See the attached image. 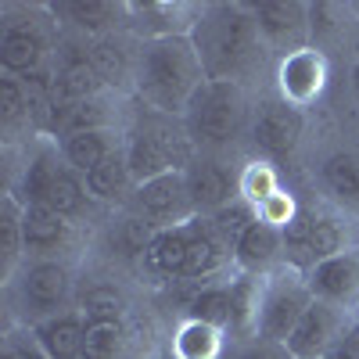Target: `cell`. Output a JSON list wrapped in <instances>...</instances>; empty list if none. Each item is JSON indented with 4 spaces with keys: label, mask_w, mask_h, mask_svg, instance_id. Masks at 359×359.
<instances>
[{
    "label": "cell",
    "mask_w": 359,
    "mask_h": 359,
    "mask_svg": "<svg viewBox=\"0 0 359 359\" xmlns=\"http://www.w3.org/2000/svg\"><path fill=\"white\" fill-rule=\"evenodd\" d=\"M65 158H62V147H57V140L50 137H33V151L25 155L22 169H18V180L8 187L25 208L29 205H47L50 198V187L57 172H62Z\"/></svg>",
    "instance_id": "17"
},
{
    "label": "cell",
    "mask_w": 359,
    "mask_h": 359,
    "mask_svg": "<svg viewBox=\"0 0 359 359\" xmlns=\"http://www.w3.org/2000/svg\"><path fill=\"white\" fill-rule=\"evenodd\" d=\"M331 79V65L320 47H302L294 54H284L277 62V97L298 111L316 104Z\"/></svg>",
    "instance_id": "8"
},
{
    "label": "cell",
    "mask_w": 359,
    "mask_h": 359,
    "mask_svg": "<svg viewBox=\"0 0 359 359\" xmlns=\"http://www.w3.org/2000/svg\"><path fill=\"white\" fill-rule=\"evenodd\" d=\"M208 219L216 223V230H219V233L226 237V245L233 248V245H237V241H241V237H245V230L259 223V208H255L252 201H245L241 194H237V198H233L230 205H223L219 212H216V216H208Z\"/></svg>",
    "instance_id": "37"
},
{
    "label": "cell",
    "mask_w": 359,
    "mask_h": 359,
    "mask_svg": "<svg viewBox=\"0 0 359 359\" xmlns=\"http://www.w3.org/2000/svg\"><path fill=\"white\" fill-rule=\"evenodd\" d=\"M252 15L262 43L280 57L309 47V4L302 0H262L252 4Z\"/></svg>",
    "instance_id": "12"
},
{
    "label": "cell",
    "mask_w": 359,
    "mask_h": 359,
    "mask_svg": "<svg viewBox=\"0 0 359 359\" xmlns=\"http://www.w3.org/2000/svg\"><path fill=\"white\" fill-rule=\"evenodd\" d=\"M155 226L147 223V219H140L137 212H130V216H123L115 223V230H111V245H115V252L123 255V259H144V252H147V245L155 241Z\"/></svg>",
    "instance_id": "36"
},
{
    "label": "cell",
    "mask_w": 359,
    "mask_h": 359,
    "mask_svg": "<svg viewBox=\"0 0 359 359\" xmlns=\"http://www.w3.org/2000/svg\"><path fill=\"white\" fill-rule=\"evenodd\" d=\"M223 359H294V355L280 341H269V338L252 334V338H241V341H230Z\"/></svg>",
    "instance_id": "41"
},
{
    "label": "cell",
    "mask_w": 359,
    "mask_h": 359,
    "mask_svg": "<svg viewBox=\"0 0 359 359\" xmlns=\"http://www.w3.org/2000/svg\"><path fill=\"white\" fill-rule=\"evenodd\" d=\"M320 187L327 191L338 208H345V216H359V155L355 151H331L320 162Z\"/></svg>",
    "instance_id": "26"
},
{
    "label": "cell",
    "mask_w": 359,
    "mask_h": 359,
    "mask_svg": "<svg viewBox=\"0 0 359 359\" xmlns=\"http://www.w3.org/2000/svg\"><path fill=\"white\" fill-rule=\"evenodd\" d=\"M36 341L50 359H83L86 352V320L79 309H65L33 327Z\"/></svg>",
    "instance_id": "25"
},
{
    "label": "cell",
    "mask_w": 359,
    "mask_h": 359,
    "mask_svg": "<svg viewBox=\"0 0 359 359\" xmlns=\"http://www.w3.org/2000/svg\"><path fill=\"white\" fill-rule=\"evenodd\" d=\"M54 65V43L43 22L33 18H8L0 29V72L33 76Z\"/></svg>",
    "instance_id": "9"
},
{
    "label": "cell",
    "mask_w": 359,
    "mask_h": 359,
    "mask_svg": "<svg viewBox=\"0 0 359 359\" xmlns=\"http://www.w3.org/2000/svg\"><path fill=\"white\" fill-rule=\"evenodd\" d=\"M352 219L341 212H320V208H302L294 223L284 230V266L309 273L323 259H331L345 248H352Z\"/></svg>",
    "instance_id": "5"
},
{
    "label": "cell",
    "mask_w": 359,
    "mask_h": 359,
    "mask_svg": "<svg viewBox=\"0 0 359 359\" xmlns=\"http://www.w3.org/2000/svg\"><path fill=\"white\" fill-rule=\"evenodd\" d=\"M309 306H313V291H309L306 273H298V269H291V266H277L273 273L262 277L255 334L284 345Z\"/></svg>",
    "instance_id": "6"
},
{
    "label": "cell",
    "mask_w": 359,
    "mask_h": 359,
    "mask_svg": "<svg viewBox=\"0 0 359 359\" xmlns=\"http://www.w3.org/2000/svg\"><path fill=\"white\" fill-rule=\"evenodd\" d=\"M331 359H359V320H355V316H352V323H348L345 338L338 341V348L331 352Z\"/></svg>",
    "instance_id": "42"
},
{
    "label": "cell",
    "mask_w": 359,
    "mask_h": 359,
    "mask_svg": "<svg viewBox=\"0 0 359 359\" xmlns=\"http://www.w3.org/2000/svg\"><path fill=\"white\" fill-rule=\"evenodd\" d=\"M130 212L147 219L155 230L180 226V223L194 219V205H191V194H187L184 172H165V176H155V180H147V184H140L133 191Z\"/></svg>",
    "instance_id": "10"
},
{
    "label": "cell",
    "mask_w": 359,
    "mask_h": 359,
    "mask_svg": "<svg viewBox=\"0 0 359 359\" xmlns=\"http://www.w3.org/2000/svg\"><path fill=\"white\" fill-rule=\"evenodd\" d=\"M198 8L191 4H169V0H133L126 4V33L140 43L147 40H169V36H191Z\"/></svg>",
    "instance_id": "14"
},
{
    "label": "cell",
    "mask_w": 359,
    "mask_h": 359,
    "mask_svg": "<svg viewBox=\"0 0 359 359\" xmlns=\"http://www.w3.org/2000/svg\"><path fill=\"white\" fill-rule=\"evenodd\" d=\"M8 287L11 323L36 327L65 309H76V277L65 259H29Z\"/></svg>",
    "instance_id": "4"
},
{
    "label": "cell",
    "mask_w": 359,
    "mask_h": 359,
    "mask_svg": "<svg viewBox=\"0 0 359 359\" xmlns=\"http://www.w3.org/2000/svg\"><path fill=\"white\" fill-rule=\"evenodd\" d=\"M191 40L201 54L208 79L241 83L262 62V36L252 15V4H205L198 8Z\"/></svg>",
    "instance_id": "2"
},
{
    "label": "cell",
    "mask_w": 359,
    "mask_h": 359,
    "mask_svg": "<svg viewBox=\"0 0 359 359\" xmlns=\"http://www.w3.org/2000/svg\"><path fill=\"white\" fill-rule=\"evenodd\" d=\"M306 280H309L313 298L355 313L359 309V245L316 262L306 273Z\"/></svg>",
    "instance_id": "13"
},
{
    "label": "cell",
    "mask_w": 359,
    "mask_h": 359,
    "mask_svg": "<svg viewBox=\"0 0 359 359\" xmlns=\"http://www.w3.org/2000/svg\"><path fill=\"white\" fill-rule=\"evenodd\" d=\"M54 86L62 90V94L69 101H94L104 94V83L94 69V62H90V50L86 43L76 47V43H65L62 50H54Z\"/></svg>",
    "instance_id": "21"
},
{
    "label": "cell",
    "mask_w": 359,
    "mask_h": 359,
    "mask_svg": "<svg viewBox=\"0 0 359 359\" xmlns=\"http://www.w3.org/2000/svg\"><path fill=\"white\" fill-rule=\"evenodd\" d=\"M25 262L29 259H62L76 245V223L57 216L47 205L25 208Z\"/></svg>",
    "instance_id": "19"
},
{
    "label": "cell",
    "mask_w": 359,
    "mask_h": 359,
    "mask_svg": "<svg viewBox=\"0 0 359 359\" xmlns=\"http://www.w3.org/2000/svg\"><path fill=\"white\" fill-rule=\"evenodd\" d=\"M184 180H187L194 216H216L223 205L237 198V172H230L226 162H219L216 155H198L184 169Z\"/></svg>",
    "instance_id": "15"
},
{
    "label": "cell",
    "mask_w": 359,
    "mask_h": 359,
    "mask_svg": "<svg viewBox=\"0 0 359 359\" xmlns=\"http://www.w3.org/2000/svg\"><path fill=\"white\" fill-rule=\"evenodd\" d=\"M187 248H191V219L180 226H165L155 233V241L144 252V269L151 277L162 280H184V266H187Z\"/></svg>",
    "instance_id": "24"
},
{
    "label": "cell",
    "mask_w": 359,
    "mask_h": 359,
    "mask_svg": "<svg viewBox=\"0 0 359 359\" xmlns=\"http://www.w3.org/2000/svg\"><path fill=\"white\" fill-rule=\"evenodd\" d=\"M298 212H302V205L294 201V194H291L287 187H280L273 198H266V201L259 205V219L269 223V226H277V230H287Z\"/></svg>",
    "instance_id": "40"
},
{
    "label": "cell",
    "mask_w": 359,
    "mask_h": 359,
    "mask_svg": "<svg viewBox=\"0 0 359 359\" xmlns=\"http://www.w3.org/2000/svg\"><path fill=\"white\" fill-rule=\"evenodd\" d=\"M187 320H201L219 331H233V284L230 280H208L187 298Z\"/></svg>",
    "instance_id": "30"
},
{
    "label": "cell",
    "mask_w": 359,
    "mask_h": 359,
    "mask_svg": "<svg viewBox=\"0 0 359 359\" xmlns=\"http://www.w3.org/2000/svg\"><path fill=\"white\" fill-rule=\"evenodd\" d=\"M230 348V334L219 331V327H208L201 320H180L176 331H172V341H169V352L176 359H223Z\"/></svg>",
    "instance_id": "28"
},
{
    "label": "cell",
    "mask_w": 359,
    "mask_h": 359,
    "mask_svg": "<svg viewBox=\"0 0 359 359\" xmlns=\"http://www.w3.org/2000/svg\"><path fill=\"white\" fill-rule=\"evenodd\" d=\"M280 169L273 162H266V158H248L241 165V172H237V194H241L245 201H252L255 208L266 201V198H273L280 191Z\"/></svg>",
    "instance_id": "33"
},
{
    "label": "cell",
    "mask_w": 359,
    "mask_h": 359,
    "mask_svg": "<svg viewBox=\"0 0 359 359\" xmlns=\"http://www.w3.org/2000/svg\"><path fill=\"white\" fill-rule=\"evenodd\" d=\"M43 11L72 25L86 40L126 29V4H111V0H62V4H47Z\"/></svg>",
    "instance_id": "20"
},
{
    "label": "cell",
    "mask_w": 359,
    "mask_h": 359,
    "mask_svg": "<svg viewBox=\"0 0 359 359\" xmlns=\"http://www.w3.org/2000/svg\"><path fill=\"white\" fill-rule=\"evenodd\" d=\"M184 123H187V133L198 147V155H212V151L237 144L252 126L245 86L226 83V79H208L194 94Z\"/></svg>",
    "instance_id": "3"
},
{
    "label": "cell",
    "mask_w": 359,
    "mask_h": 359,
    "mask_svg": "<svg viewBox=\"0 0 359 359\" xmlns=\"http://www.w3.org/2000/svg\"><path fill=\"white\" fill-rule=\"evenodd\" d=\"M62 147L65 165H72L79 176L94 172L97 165H104L111 155H118L126 147V133L123 130H86V133H69L57 140Z\"/></svg>",
    "instance_id": "23"
},
{
    "label": "cell",
    "mask_w": 359,
    "mask_h": 359,
    "mask_svg": "<svg viewBox=\"0 0 359 359\" xmlns=\"http://www.w3.org/2000/svg\"><path fill=\"white\" fill-rule=\"evenodd\" d=\"M126 348H130L126 323H86L83 359H126Z\"/></svg>",
    "instance_id": "35"
},
{
    "label": "cell",
    "mask_w": 359,
    "mask_h": 359,
    "mask_svg": "<svg viewBox=\"0 0 359 359\" xmlns=\"http://www.w3.org/2000/svg\"><path fill=\"white\" fill-rule=\"evenodd\" d=\"M205 83H208V76H205L201 54L191 36L140 43L137 83H133V97L140 101V108L184 118L194 94Z\"/></svg>",
    "instance_id": "1"
},
{
    "label": "cell",
    "mask_w": 359,
    "mask_h": 359,
    "mask_svg": "<svg viewBox=\"0 0 359 359\" xmlns=\"http://www.w3.org/2000/svg\"><path fill=\"white\" fill-rule=\"evenodd\" d=\"M86 191L97 205H130L133 201V176H130V165H126V147L118 155H111L104 165H97L94 172H86Z\"/></svg>",
    "instance_id": "29"
},
{
    "label": "cell",
    "mask_w": 359,
    "mask_h": 359,
    "mask_svg": "<svg viewBox=\"0 0 359 359\" xmlns=\"http://www.w3.org/2000/svg\"><path fill=\"white\" fill-rule=\"evenodd\" d=\"M352 316H355V320H359V309H355V313H352Z\"/></svg>",
    "instance_id": "45"
},
{
    "label": "cell",
    "mask_w": 359,
    "mask_h": 359,
    "mask_svg": "<svg viewBox=\"0 0 359 359\" xmlns=\"http://www.w3.org/2000/svg\"><path fill=\"white\" fill-rule=\"evenodd\" d=\"M76 309L86 323H126V298L115 284H90L79 291Z\"/></svg>",
    "instance_id": "32"
},
{
    "label": "cell",
    "mask_w": 359,
    "mask_h": 359,
    "mask_svg": "<svg viewBox=\"0 0 359 359\" xmlns=\"http://www.w3.org/2000/svg\"><path fill=\"white\" fill-rule=\"evenodd\" d=\"M233 273V248L226 245V237L216 230V223L208 216L191 219V248H187V266H184V280H219L223 273Z\"/></svg>",
    "instance_id": "16"
},
{
    "label": "cell",
    "mask_w": 359,
    "mask_h": 359,
    "mask_svg": "<svg viewBox=\"0 0 359 359\" xmlns=\"http://www.w3.org/2000/svg\"><path fill=\"white\" fill-rule=\"evenodd\" d=\"M302 133H306V111L284 104L280 97H266L252 108L248 137L255 144L259 158L273 165H287L298 155V147H302Z\"/></svg>",
    "instance_id": "7"
},
{
    "label": "cell",
    "mask_w": 359,
    "mask_h": 359,
    "mask_svg": "<svg viewBox=\"0 0 359 359\" xmlns=\"http://www.w3.org/2000/svg\"><path fill=\"white\" fill-rule=\"evenodd\" d=\"M0 359H50L43 352V345L36 341L33 327H22V323H8L4 341H0Z\"/></svg>",
    "instance_id": "39"
},
{
    "label": "cell",
    "mask_w": 359,
    "mask_h": 359,
    "mask_svg": "<svg viewBox=\"0 0 359 359\" xmlns=\"http://www.w3.org/2000/svg\"><path fill=\"white\" fill-rule=\"evenodd\" d=\"M0 123H4L8 133L18 130V126L33 130V108H29V94H25L22 76L0 72Z\"/></svg>",
    "instance_id": "34"
},
{
    "label": "cell",
    "mask_w": 359,
    "mask_h": 359,
    "mask_svg": "<svg viewBox=\"0 0 359 359\" xmlns=\"http://www.w3.org/2000/svg\"><path fill=\"white\" fill-rule=\"evenodd\" d=\"M352 94H355V101H359V62L352 65Z\"/></svg>",
    "instance_id": "43"
},
{
    "label": "cell",
    "mask_w": 359,
    "mask_h": 359,
    "mask_svg": "<svg viewBox=\"0 0 359 359\" xmlns=\"http://www.w3.org/2000/svg\"><path fill=\"white\" fill-rule=\"evenodd\" d=\"M158 359H176V355H172V352H169V348H165V352H162V355H158Z\"/></svg>",
    "instance_id": "44"
},
{
    "label": "cell",
    "mask_w": 359,
    "mask_h": 359,
    "mask_svg": "<svg viewBox=\"0 0 359 359\" xmlns=\"http://www.w3.org/2000/svg\"><path fill=\"white\" fill-rule=\"evenodd\" d=\"M277 266H284V230L269 226V223H255L245 230V237L233 245V269L237 273H252V277H266Z\"/></svg>",
    "instance_id": "22"
},
{
    "label": "cell",
    "mask_w": 359,
    "mask_h": 359,
    "mask_svg": "<svg viewBox=\"0 0 359 359\" xmlns=\"http://www.w3.org/2000/svg\"><path fill=\"white\" fill-rule=\"evenodd\" d=\"M25 205L4 191L0 198V280L11 284L15 273L25 266Z\"/></svg>",
    "instance_id": "27"
},
{
    "label": "cell",
    "mask_w": 359,
    "mask_h": 359,
    "mask_svg": "<svg viewBox=\"0 0 359 359\" xmlns=\"http://www.w3.org/2000/svg\"><path fill=\"white\" fill-rule=\"evenodd\" d=\"M345 8L341 4H309V47L323 50V40L341 36L345 29Z\"/></svg>",
    "instance_id": "38"
},
{
    "label": "cell",
    "mask_w": 359,
    "mask_h": 359,
    "mask_svg": "<svg viewBox=\"0 0 359 359\" xmlns=\"http://www.w3.org/2000/svg\"><path fill=\"white\" fill-rule=\"evenodd\" d=\"M348 323H352L348 309H338L331 302L313 298V306L298 320V327L291 331V338L284 345L294 359H331V352L338 348V341L348 331Z\"/></svg>",
    "instance_id": "11"
},
{
    "label": "cell",
    "mask_w": 359,
    "mask_h": 359,
    "mask_svg": "<svg viewBox=\"0 0 359 359\" xmlns=\"http://www.w3.org/2000/svg\"><path fill=\"white\" fill-rule=\"evenodd\" d=\"M86 50H90V62H94V69L108 90H115V94L133 90L140 40H130L126 33H108L97 40H86Z\"/></svg>",
    "instance_id": "18"
},
{
    "label": "cell",
    "mask_w": 359,
    "mask_h": 359,
    "mask_svg": "<svg viewBox=\"0 0 359 359\" xmlns=\"http://www.w3.org/2000/svg\"><path fill=\"white\" fill-rule=\"evenodd\" d=\"M97 201L90 198L86 191V180L72 169V165H62V172H57L54 180V187H50V198H47V208H54L57 216H65V219H83L90 208H94Z\"/></svg>",
    "instance_id": "31"
}]
</instances>
